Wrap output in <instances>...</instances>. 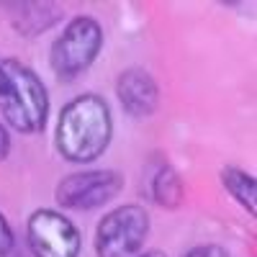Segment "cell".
Wrapping results in <instances>:
<instances>
[{
	"label": "cell",
	"mask_w": 257,
	"mask_h": 257,
	"mask_svg": "<svg viewBox=\"0 0 257 257\" xmlns=\"http://www.w3.org/2000/svg\"><path fill=\"white\" fill-rule=\"evenodd\" d=\"M113 137V118L111 108L100 95L85 93L72 98L62 108L57 121L54 147L62 160L85 165L98 160L111 144Z\"/></svg>",
	"instance_id": "cell-1"
},
{
	"label": "cell",
	"mask_w": 257,
	"mask_h": 257,
	"mask_svg": "<svg viewBox=\"0 0 257 257\" xmlns=\"http://www.w3.org/2000/svg\"><path fill=\"white\" fill-rule=\"evenodd\" d=\"M0 116L21 134H39L49 116V95L41 77L13 57L0 54Z\"/></svg>",
	"instance_id": "cell-2"
},
{
	"label": "cell",
	"mask_w": 257,
	"mask_h": 257,
	"mask_svg": "<svg viewBox=\"0 0 257 257\" xmlns=\"http://www.w3.org/2000/svg\"><path fill=\"white\" fill-rule=\"evenodd\" d=\"M103 49V29L95 18L77 16L72 18L64 31L54 39L49 64L59 80H77L82 72L90 70Z\"/></svg>",
	"instance_id": "cell-3"
},
{
	"label": "cell",
	"mask_w": 257,
	"mask_h": 257,
	"mask_svg": "<svg viewBox=\"0 0 257 257\" xmlns=\"http://www.w3.org/2000/svg\"><path fill=\"white\" fill-rule=\"evenodd\" d=\"M149 234V213L126 203L103 216L95 229V254L98 257H137Z\"/></svg>",
	"instance_id": "cell-4"
},
{
	"label": "cell",
	"mask_w": 257,
	"mask_h": 257,
	"mask_svg": "<svg viewBox=\"0 0 257 257\" xmlns=\"http://www.w3.org/2000/svg\"><path fill=\"white\" fill-rule=\"evenodd\" d=\"M26 242L34 257H80V229L59 211L39 208L26 221Z\"/></svg>",
	"instance_id": "cell-5"
},
{
	"label": "cell",
	"mask_w": 257,
	"mask_h": 257,
	"mask_svg": "<svg viewBox=\"0 0 257 257\" xmlns=\"http://www.w3.org/2000/svg\"><path fill=\"white\" fill-rule=\"evenodd\" d=\"M123 190V175L116 170H88L72 173L57 185V203L72 211H93L108 203Z\"/></svg>",
	"instance_id": "cell-6"
},
{
	"label": "cell",
	"mask_w": 257,
	"mask_h": 257,
	"mask_svg": "<svg viewBox=\"0 0 257 257\" xmlns=\"http://www.w3.org/2000/svg\"><path fill=\"white\" fill-rule=\"evenodd\" d=\"M116 95L121 100V108L132 118L152 116L160 103V88L144 67L123 70L116 80Z\"/></svg>",
	"instance_id": "cell-7"
},
{
	"label": "cell",
	"mask_w": 257,
	"mask_h": 257,
	"mask_svg": "<svg viewBox=\"0 0 257 257\" xmlns=\"http://www.w3.org/2000/svg\"><path fill=\"white\" fill-rule=\"evenodd\" d=\"M11 8H16L13 26L18 29V34H39L62 18V8L54 3H18Z\"/></svg>",
	"instance_id": "cell-8"
},
{
	"label": "cell",
	"mask_w": 257,
	"mask_h": 257,
	"mask_svg": "<svg viewBox=\"0 0 257 257\" xmlns=\"http://www.w3.org/2000/svg\"><path fill=\"white\" fill-rule=\"evenodd\" d=\"M221 183L234 196V201L242 203L249 216H254L257 213V183H254V178L249 173H244V170L229 165L221 170Z\"/></svg>",
	"instance_id": "cell-9"
},
{
	"label": "cell",
	"mask_w": 257,
	"mask_h": 257,
	"mask_svg": "<svg viewBox=\"0 0 257 257\" xmlns=\"http://www.w3.org/2000/svg\"><path fill=\"white\" fill-rule=\"evenodd\" d=\"M152 198L165 208L180 206V201H183V180L173 167H162L152 178Z\"/></svg>",
	"instance_id": "cell-10"
},
{
	"label": "cell",
	"mask_w": 257,
	"mask_h": 257,
	"mask_svg": "<svg viewBox=\"0 0 257 257\" xmlns=\"http://www.w3.org/2000/svg\"><path fill=\"white\" fill-rule=\"evenodd\" d=\"M13 249V229L8 224V219L0 213V257H8Z\"/></svg>",
	"instance_id": "cell-11"
},
{
	"label": "cell",
	"mask_w": 257,
	"mask_h": 257,
	"mask_svg": "<svg viewBox=\"0 0 257 257\" xmlns=\"http://www.w3.org/2000/svg\"><path fill=\"white\" fill-rule=\"evenodd\" d=\"M185 257H229V252L219 244H198V247H193Z\"/></svg>",
	"instance_id": "cell-12"
},
{
	"label": "cell",
	"mask_w": 257,
	"mask_h": 257,
	"mask_svg": "<svg viewBox=\"0 0 257 257\" xmlns=\"http://www.w3.org/2000/svg\"><path fill=\"white\" fill-rule=\"evenodd\" d=\"M11 152V134H8V128L0 123V162H3Z\"/></svg>",
	"instance_id": "cell-13"
},
{
	"label": "cell",
	"mask_w": 257,
	"mask_h": 257,
	"mask_svg": "<svg viewBox=\"0 0 257 257\" xmlns=\"http://www.w3.org/2000/svg\"><path fill=\"white\" fill-rule=\"evenodd\" d=\"M137 257H167V254L160 252V249H149V252H142V254H137Z\"/></svg>",
	"instance_id": "cell-14"
}]
</instances>
